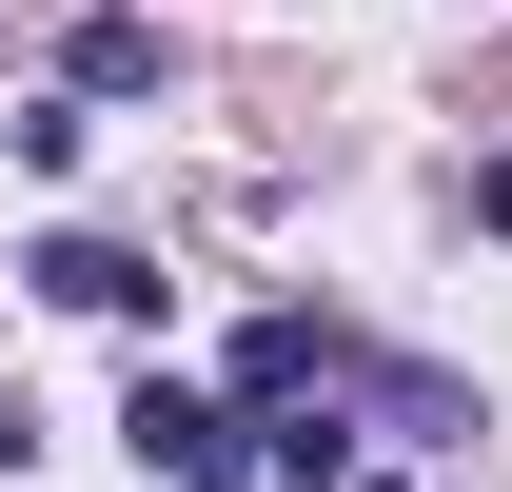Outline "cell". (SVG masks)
<instances>
[{"instance_id": "obj_1", "label": "cell", "mask_w": 512, "mask_h": 492, "mask_svg": "<svg viewBox=\"0 0 512 492\" xmlns=\"http://www.w3.org/2000/svg\"><path fill=\"white\" fill-rule=\"evenodd\" d=\"M119 433H138V473L237 492V414H217V394H178V374H138V394H119Z\"/></svg>"}, {"instance_id": "obj_2", "label": "cell", "mask_w": 512, "mask_h": 492, "mask_svg": "<svg viewBox=\"0 0 512 492\" xmlns=\"http://www.w3.org/2000/svg\"><path fill=\"white\" fill-rule=\"evenodd\" d=\"M20 276H40L60 315H99V335H158V256H119V237H40Z\"/></svg>"}, {"instance_id": "obj_3", "label": "cell", "mask_w": 512, "mask_h": 492, "mask_svg": "<svg viewBox=\"0 0 512 492\" xmlns=\"http://www.w3.org/2000/svg\"><path fill=\"white\" fill-rule=\"evenodd\" d=\"M316 374H335L316 315H256V335H237V394H256V414H276V394H316Z\"/></svg>"}, {"instance_id": "obj_4", "label": "cell", "mask_w": 512, "mask_h": 492, "mask_svg": "<svg viewBox=\"0 0 512 492\" xmlns=\"http://www.w3.org/2000/svg\"><path fill=\"white\" fill-rule=\"evenodd\" d=\"M138 79H158V20H79L60 40V99H138Z\"/></svg>"}, {"instance_id": "obj_5", "label": "cell", "mask_w": 512, "mask_h": 492, "mask_svg": "<svg viewBox=\"0 0 512 492\" xmlns=\"http://www.w3.org/2000/svg\"><path fill=\"white\" fill-rule=\"evenodd\" d=\"M237 433H276V492H335V473H355V433L296 414V394H276V414H237Z\"/></svg>"}, {"instance_id": "obj_6", "label": "cell", "mask_w": 512, "mask_h": 492, "mask_svg": "<svg viewBox=\"0 0 512 492\" xmlns=\"http://www.w3.org/2000/svg\"><path fill=\"white\" fill-rule=\"evenodd\" d=\"M0 473H20V394H0Z\"/></svg>"}]
</instances>
